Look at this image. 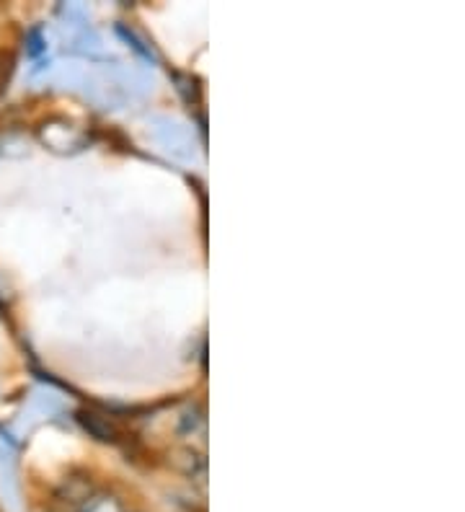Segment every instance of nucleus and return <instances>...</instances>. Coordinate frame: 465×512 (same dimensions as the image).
I'll use <instances>...</instances> for the list:
<instances>
[{
    "label": "nucleus",
    "mask_w": 465,
    "mask_h": 512,
    "mask_svg": "<svg viewBox=\"0 0 465 512\" xmlns=\"http://www.w3.org/2000/svg\"><path fill=\"white\" fill-rule=\"evenodd\" d=\"M78 422H81L83 430H86L91 438L101 440V443H114V440L119 438V427L114 425L112 419L104 417V414L99 412L83 409V412L78 414Z\"/></svg>",
    "instance_id": "obj_2"
},
{
    "label": "nucleus",
    "mask_w": 465,
    "mask_h": 512,
    "mask_svg": "<svg viewBox=\"0 0 465 512\" xmlns=\"http://www.w3.org/2000/svg\"><path fill=\"white\" fill-rule=\"evenodd\" d=\"M13 70V57L6 55V52H0V94H3V88H6L8 78H11Z\"/></svg>",
    "instance_id": "obj_7"
},
{
    "label": "nucleus",
    "mask_w": 465,
    "mask_h": 512,
    "mask_svg": "<svg viewBox=\"0 0 465 512\" xmlns=\"http://www.w3.org/2000/svg\"><path fill=\"white\" fill-rule=\"evenodd\" d=\"M50 512H60V510H50Z\"/></svg>",
    "instance_id": "obj_8"
},
{
    "label": "nucleus",
    "mask_w": 465,
    "mask_h": 512,
    "mask_svg": "<svg viewBox=\"0 0 465 512\" xmlns=\"http://www.w3.org/2000/svg\"><path fill=\"white\" fill-rule=\"evenodd\" d=\"M202 427H205V417H202L199 409H189V412L181 417V432H184V435H194V432H199Z\"/></svg>",
    "instance_id": "obj_5"
},
{
    "label": "nucleus",
    "mask_w": 465,
    "mask_h": 512,
    "mask_svg": "<svg viewBox=\"0 0 465 512\" xmlns=\"http://www.w3.org/2000/svg\"><path fill=\"white\" fill-rule=\"evenodd\" d=\"M37 135L55 153H70V150H78L83 145L81 132L75 130L70 122H65V119H47V122L39 125Z\"/></svg>",
    "instance_id": "obj_1"
},
{
    "label": "nucleus",
    "mask_w": 465,
    "mask_h": 512,
    "mask_svg": "<svg viewBox=\"0 0 465 512\" xmlns=\"http://www.w3.org/2000/svg\"><path fill=\"white\" fill-rule=\"evenodd\" d=\"M44 50H47V47H44L42 29H31V32L26 34V52H29V57H39Z\"/></svg>",
    "instance_id": "obj_6"
},
{
    "label": "nucleus",
    "mask_w": 465,
    "mask_h": 512,
    "mask_svg": "<svg viewBox=\"0 0 465 512\" xmlns=\"http://www.w3.org/2000/svg\"><path fill=\"white\" fill-rule=\"evenodd\" d=\"M117 34L124 39V42L132 44V50H135L137 55L145 57V60H153V52H150V47H145L143 39L137 37V34L132 32V29H127V26H117Z\"/></svg>",
    "instance_id": "obj_4"
},
{
    "label": "nucleus",
    "mask_w": 465,
    "mask_h": 512,
    "mask_svg": "<svg viewBox=\"0 0 465 512\" xmlns=\"http://www.w3.org/2000/svg\"><path fill=\"white\" fill-rule=\"evenodd\" d=\"M78 512H124V507H122V500H119V497L99 492V494H91V497L83 502L81 510Z\"/></svg>",
    "instance_id": "obj_3"
}]
</instances>
